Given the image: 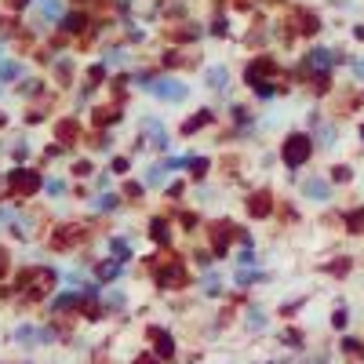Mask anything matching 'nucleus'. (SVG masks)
<instances>
[{
  "instance_id": "1",
  "label": "nucleus",
  "mask_w": 364,
  "mask_h": 364,
  "mask_svg": "<svg viewBox=\"0 0 364 364\" xmlns=\"http://www.w3.org/2000/svg\"><path fill=\"white\" fill-rule=\"evenodd\" d=\"M149 91L160 95V99H168V102L186 99V84H175V80H153V84H149Z\"/></svg>"
},
{
  "instance_id": "6",
  "label": "nucleus",
  "mask_w": 364,
  "mask_h": 364,
  "mask_svg": "<svg viewBox=\"0 0 364 364\" xmlns=\"http://www.w3.org/2000/svg\"><path fill=\"white\" fill-rule=\"evenodd\" d=\"M22 73V66H15V62H0V77H8V80H15Z\"/></svg>"
},
{
  "instance_id": "10",
  "label": "nucleus",
  "mask_w": 364,
  "mask_h": 364,
  "mask_svg": "<svg viewBox=\"0 0 364 364\" xmlns=\"http://www.w3.org/2000/svg\"><path fill=\"white\" fill-rule=\"evenodd\" d=\"M66 26H69V29H80V26H84V15H69Z\"/></svg>"
},
{
  "instance_id": "13",
  "label": "nucleus",
  "mask_w": 364,
  "mask_h": 364,
  "mask_svg": "<svg viewBox=\"0 0 364 364\" xmlns=\"http://www.w3.org/2000/svg\"><path fill=\"white\" fill-rule=\"evenodd\" d=\"M357 77H364V62H360V66H357Z\"/></svg>"
},
{
  "instance_id": "4",
  "label": "nucleus",
  "mask_w": 364,
  "mask_h": 364,
  "mask_svg": "<svg viewBox=\"0 0 364 364\" xmlns=\"http://www.w3.org/2000/svg\"><path fill=\"white\" fill-rule=\"evenodd\" d=\"M40 11H44V19H58L62 4H58V0H40Z\"/></svg>"
},
{
  "instance_id": "7",
  "label": "nucleus",
  "mask_w": 364,
  "mask_h": 364,
  "mask_svg": "<svg viewBox=\"0 0 364 364\" xmlns=\"http://www.w3.org/2000/svg\"><path fill=\"white\" fill-rule=\"evenodd\" d=\"M99 277H102V281H113V277H117V262H106V266H99Z\"/></svg>"
},
{
  "instance_id": "11",
  "label": "nucleus",
  "mask_w": 364,
  "mask_h": 364,
  "mask_svg": "<svg viewBox=\"0 0 364 364\" xmlns=\"http://www.w3.org/2000/svg\"><path fill=\"white\" fill-rule=\"evenodd\" d=\"M204 120H208V113H201V117H193V120H190V124H186V131H197V128H201V124H204Z\"/></svg>"
},
{
  "instance_id": "9",
  "label": "nucleus",
  "mask_w": 364,
  "mask_h": 364,
  "mask_svg": "<svg viewBox=\"0 0 364 364\" xmlns=\"http://www.w3.org/2000/svg\"><path fill=\"white\" fill-rule=\"evenodd\" d=\"M222 80H226V73H222V69H211V73H208V84H215V87H222Z\"/></svg>"
},
{
  "instance_id": "5",
  "label": "nucleus",
  "mask_w": 364,
  "mask_h": 364,
  "mask_svg": "<svg viewBox=\"0 0 364 364\" xmlns=\"http://www.w3.org/2000/svg\"><path fill=\"white\" fill-rule=\"evenodd\" d=\"M310 66H317V69L331 66V55H328V51H313V55H310Z\"/></svg>"
},
{
  "instance_id": "12",
  "label": "nucleus",
  "mask_w": 364,
  "mask_h": 364,
  "mask_svg": "<svg viewBox=\"0 0 364 364\" xmlns=\"http://www.w3.org/2000/svg\"><path fill=\"white\" fill-rule=\"evenodd\" d=\"M306 193H310V197H324V186H317V182H310V186H306Z\"/></svg>"
},
{
  "instance_id": "3",
  "label": "nucleus",
  "mask_w": 364,
  "mask_h": 364,
  "mask_svg": "<svg viewBox=\"0 0 364 364\" xmlns=\"http://www.w3.org/2000/svg\"><path fill=\"white\" fill-rule=\"evenodd\" d=\"M11 182H15L19 190H33V186H37V175H29V171H15V175H11Z\"/></svg>"
},
{
  "instance_id": "8",
  "label": "nucleus",
  "mask_w": 364,
  "mask_h": 364,
  "mask_svg": "<svg viewBox=\"0 0 364 364\" xmlns=\"http://www.w3.org/2000/svg\"><path fill=\"white\" fill-rule=\"evenodd\" d=\"M157 342H160V353H164V357H171V339H168V335H160V331H157Z\"/></svg>"
},
{
  "instance_id": "2",
  "label": "nucleus",
  "mask_w": 364,
  "mask_h": 364,
  "mask_svg": "<svg viewBox=\"0 0 364 364\" xmlns=\"http://www.w3.org/2000/svg\"><path fill=\"white\" fill-rule=\"evenodd\" d=\"M306 153H310V142L306 139H288V164H299V160H306Z\"/></svg>"
}]
</instances>
